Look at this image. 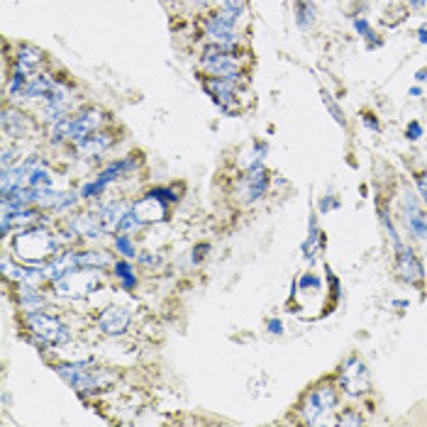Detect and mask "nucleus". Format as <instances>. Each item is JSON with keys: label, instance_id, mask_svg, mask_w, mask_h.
<instances>
[{"label": "nucleus", "instance_id": "1a4fd4ad", "mask_svg": "<svg viewBox=\"0 0 427 427\" xmlns=\"http://www.w3.org/2000/svg\"><path fill=\"white\" fill-rule=\"evenodd\" d=\"M203 90L212 98V103H215L220 110H225V112H237V110H240V105L234 103V100H237V81L205 76L203 78Z\"/></svg>", "mask_w": 427, "mask_h": 427}, {"label": "nucleus", "instance_id": "39448f33", "mask_svg": "<svg viewBox=\"0 0 427 427\" xmlns=\"http://www.w3.org/2000/svg\"><path fill=\"white\" fill-rule=\"evenodd\" d=\"M90 359H83V362H74V364H56L54 371L64 378L66 384L71 386L78 393H96L100 388H105L108 381H100V373L96 371H83V366H88Z\"/></svg>", "mask_w": 427, "mask_h": 427}, {"label": "nucleus", "instance_id": "c03bdc74", "mask_svg": "<svg viewBox=\"0 0 427 427\" xmlns=\"http://www.w3.org/2000/svg\"><path fill=\"white\" fill-rule=\"evenodd\" d=\"M266 154H269V144H266V142H254V152H252L254 161H262ZM254 161H252V164H254Z\"/></svg>", "mask_w": 427, "mask_h": 427}, {"label": "nucleus", "instance_id": "9b49d317", "mask_svg": "<svg viewBox=\"0 0 427 427\" xmlns=\"http://www.w3.org/2000/svg\"><path fill=\"white\" fill-rule=\"evenodd\" d=\"M103 110L98 108H86V110H78L76 115L71 117V134H68V139L74 144H81L86 137H90L93 132L98 130L100 125H103Z\"/></svg>", "mask_w": 427, "mask_h": 427}, {"label": "nucleus", "instance_id": "f704fd0d", "mask_svg": "<svg viewBox=\"0 0 427 427\" xmlns=\"http://www.w3.org/2000/svg\"><path fill=\"white\" fill-rule=\"evenodd\" d=\"M208 252H210V244H208V242H198L196 247H193V252H191V264H193V266L203 264V259L208 256Z\"/></svg>", "mask_w": 427, "mask_h": 427}, {"label": "nucleus", "instance_id": "dca6fc26", "mask_svg": "<svg viewBox=\"0 0 427 427\" xmlns=\"http://www.w3.org/2000/svg\"><path fill=\"white\" fill-rule=\"evenodd\" d=\"M0 125H3V132H5L8 137H22V134L32 132V122H30V117H27L25 112H20V110H15V108L3 110V120H0Z\"/></svg>", "mask_w": 427, "mask_h": 427}, {"label": "nucleus", "instance_id": "5701e85b", "mask_svg": "<svg viewBox=\"0 0 427 427\" xmlns=\"http://www.w3.org/2000/svg\"><path fill=\"white\" fill-rule=\"evenodd\" d=\"M403 222H406V230L415 240H427V212L422 208L413 210V212H403Z\"/></svg>", "mask_w": 427, "mask_h": 427}, {"label": "nucleus", "instance_id": "3c124183", "mask_svg": "<svg viewBox=\"0 0 427 427\" xmlns=\"http://www.w3.org/2000/svg\"><path fill=\"white\" fill-rule=\"evenodd\" d=\"M120 286L125 288V291H134V286H137V276H125V278H120Z\"/></svg>", "mask_w": 427, "mask_h": 427}, {"label": "nucleus", "instance_id": "79ce46f5", "mask_svg": "<svg viewBox=\"0 0 427 427\" xmlns=\"http://www.w3.org/2000/svg\"><path fill=\"white\" fill-rule=\"evenodd\" d=\"M78 196H81V193H64V196H61V203H59V208H56V212H61V210L71 208V205H76V203H78Z\"/></svg>", "mask_w": 427, "mask_h": 427}, {"label": "nucleus", "instance_id": "6e6552de", "mask_svg": "<svg viewBox=\"0 0 427 427\" xmlns=\"http://www.w3.org/2000/svg\"><path fill=\"white\" fill-rule=\"evenodd\" d=\"M395 249V271L400 276V281H406L408 286H420L425 281V266L417 259V254L408 247V244H398Z\"/></svg>", "mask_w": 427, "mask_h": 427}, {"label": "nucleus", "instance_id": "aec40b11", "mask_svg": "<svg viewBox=\"0 0 427 427\" xmlns=\"http://www.w3.org/2000/svg\"><path fill=\"white\" fill-rule=\"evenodd\" d=\"M42 64V52L37 46H30V44H22L15 54V71H22V74H32L37 66Z\"/></svg>", "mask_w": 427, "mask_h": 427}, {"label": "nucleus", "instance_id": "2eb2a0df", "mask_svg": "<svg viewBox=\"0 0 427 427\" xmlns=\"http://www.w3.org/2000/svg\"><path fill=\"white\" fill-rule=\"evenodd\" d=\"M76 269H78V252H61L46 264V278L52 283H56L71 271H76Z\"/></svg>", "mask_w": 427, "mask_h": 427}, {"label": "nucleus", "instance_id": "864d4df0", "mask_svg": "<svg viewBox=\"0 0 427 427\" xmlns=\"http://www.w3.org/2000/svg\"><path fill=\"white\" fill-rule=\"evenodd\" d=\"M415 78L417 81H427V68H420V71L415 74Z\"/></svg>", "mask_w": 427, "mask_h": 427}, {"label": "nucleus", "instance_id": "4d7b16f0", "mask_svg": "<svg viewBox=\"0 0 427 427\" xmlns=\"http://www.w3.org/2000/svg\"><path fill=\"white\" fill-rule=\"evenodd\" d=\"M410 5H413V8H420V5H425V0H410Z\"/></svg>", "mask_w": 427, "mask_h": 427}, {"label": "nucleus", "instance_id": "412c9836", "mask_svg": "<svg viewBox=\"0 0 427 427\" xmlns=\"http://www.w3.org/2000/svg\"><path fill=\"white\" fill-rule=\"evenodd\" d=\"M44 296L37 291V286L30 283H17V305L25 310V313H34V310H42L44 307Z\"/></svg>", "mask_w": 427, "mask_h": 427}, {"label": "nucleus", "instance_id": "b1692460", "mask_svg": "<svg viewBox=\"0 0 427 427\" xmlns=\"http://www.w3.org/2000/svg\"><path fill=\"white\" fill-rule=\"evenodd\" d=\"M293 10H296V25L300 30H310L315 25V5L307 3V0H296L293 3Z\"/></svg>", "mask_w": 427, "mask_h": 427}, {"label": "nucleus", "instance_id": "5fc2aeb1", "mask_svg": "<svg viewBox=\"0 0 427 427\" xmlns=\"http://www.w3.org/2000/svg\"><path fill=\"white\" fill-rule=\"evenodd\" d=\"M393 305L398 307V310H403V307H408L410 303H408V300H393Z\"/></svg>", "mask_w": 427, "mask_h": 427}, {"label": "nucleus", "instance_id": "a878e982", "mask_svg": "<svg viewBox=\"0 0 427 427\" xmlns=\"http://www.w3.org/2000/svg\"><path fill=\"white\" fill-rule=\"evenodd\" d=\"M78 266L83 269H105L110 266V254L108 252H78Z\"/></svg>", "mask_w": 427, "mask_h": 427}, {"label": "nucleus", "instance_id": "c85d7f7f", "mask_svg": "<svg viewBox=\"0 0 427 427\" xmlns=\"http://www.w3.org/2000/svg\"><path fill=\"white\" fill-rule=\"evenodd\" d=\"M112 244H115V252L122 254L125 259H134V256H139V254H137V247H134V242H132V237L127 234V232H120V234H115Z\"/></svg>", "mask_w": 427, "mask_h": 427}, {"label": "nucleus", "instance_id": "7ed1b4c3", "mask_svg": "<svg viewBox=\"0 0 427 427\" xmlns=\"http://www.w3.org/2000/svg\"><path fill=\"white\" fill-rule=\"evenodd\" d=\"M198 68L210 78H230V81L244 78L240 56H234V52H225L220 46H212V44L198 59Z\"/></svg>", "mask_w": 427, "mask_h": 427}, {"label": "nucleus", "instance_id": "0eeeda50", "mask_svg": "<svg viewBox=\"0 0 427 427\" xmlns=\"http://www.w3.org/2000/svg\"><path fill=\"white\" fill-rule=\"evenodd\" d=\"M271 186V174L262 161H254L247 166L244 176L240 178V198L244 203H256L266 196V191Z\"/></svg>", "mask_w": 427, "mask_h": 427}, {"label": "nucleus", "instance_id": "72a5a7b5", "mask_svg": "<svg viewBox=\"0 0 427 427\" xmlns=\"http://www.w3.org/2000/svg\"><path fill=\"white\" fill-rule=\"evenodd\" d=\"M298 288H303V291H307V288H313V291H320L322 288V281H320L315 274H303L300 278L296 281Z\"/></svg>", "mask_w": 427, "mask_h": 427}, {"label": "nucleus", "instance_id": "8fccbe9b", "mask_svg": "<svg viewBox=\"0 0 427 427\" xmlns=\"http://www.w3.org/2000/svg\"><path fill=\"white\" fill-rule=\"evenodd\" d=\"M137 259H139V264H144V266H154V264H159V256H156V254H152V252L139 254Z\"/></svg>", "mask_w": 427, "mask_h": 427}, {"label": "nucleus", "instance_id": "6ab92c4d", "mask_svg": "<svg viewBox=\"0 0 427 427\" xmlns=\"http://www.w3.org/2000/svg\"><path fill=\"white\" fill-rule=\"evenodd\" d=\"M59 86V81H54L52 76H30L27 86L22 88L20 98L17 100H32V98H46L54 88Z\"/></svg>", "mask_w": 427, "mask_h": 427}, {"label": "nucleus", "instance_id": "49530a36", "mask_svg": "<svg viewBox=\"0 0 427 427\" xmlns=\"http://www.w3.org/2000/svg\"><path fill=\"white\" fill-rule=\"evenodd\" d=\"M15 154H17V152H12V149H8V147H5V149H3V156H0V169H10L12 161L17 159Z\"/></svg>", "mask_w": 427, "mask_h": 427}, {"label": "nucleus", "instance_id": "bb28decb", "mask_svg": "<svg viewBox=\"0 0 427 427\" xmlns=\"http://www.w3.org/2000/svg\"><path fill=\"white\" fill-rule=\"evenodd\" d=\"M320 98H322V103H325V108H327V112L332 115V120L337 122L340 127H344L347 125V117H344V110L340 108V103L329 96V90H325V88H320Z\"/></svg>", "mask_w": 427, "mask_h": 427}, {"label": "nucleus", "instance_id": "09e8293b", "mask_svg": "<svg viewBox=\"0 0 427 427\" xmlns=\"http://www.w3.org/2000/svg\"><path fill=\"white\" fill-rule=\"evenodd\" d=\"M266 329L271 332V335H283V322L278 318H271L269 322H266Z\"/></svg>", "mask_w": 427, "mask_h": 427}, {"label": "nucleus", "instance_id": "4468645a", "mask_svg": "<svg viewBox=\"0 0 427 427\" xmlns=\"http://www.w3.org/2000/svg\"><path fill=\"white\" fill-rule=\"evenodd\" d=\"M66 227L71 230L74 237L78 234H83V237H90V240H96L103 234V225H100V218L98 215H93V212H81V215H71V218L66 220Z\"/></svg>", "mask_w": 427, "mask_h": 427}, {"label": "nucleus", "instance_id": "f3484780", "mask_svg": "<svg viewBox=\"0 0 427 427\" xmlns=\"http://www.w3.org/2000/svg\"><path fill=\"white\" fill-rule=\"evenodd\" d=\"M112 144H115V134H112V132H93V134L86 137L81 144H76V149L83 154V156L90 159V156H100V154H105Z\"/></svg>", "mask_w": 427, "mask_h": 427}, {"label": "nucleus", "instance_id": "37998d69", "mask_svg": "<svg viewBox=\"0 0 427 427\" xmlns=\"http://www.w3.org/2000/svg\"><path fill=\"white\" fill-rule=\"evenodd\" d=\"M325 274H327V283H332V293H335V298L342 296V288H340V278L332 274V269H329V264L325 266Z\"/></svg>", "mask_w": 427, "mask_h": 427}, {"label": "nucleus", "instance_id": "58836bf2", "mask_svg": "<svg viewBox=\"0 0 427 427\" xmlns=\"http://www.w3.org/2000/svg\"><path fill=\"white\" fill-rule=\"evenodd\" d=\"M337 422L340 425H364V417L359 413H354V410H344L340 417H337Z\"/></svg>", "mask_w": 427, "mask_h": 427}, {"label": "nucleus", "instance_id": "393cba45", "mask_svg": "<svg viewBox=\"0 0 427 427\" xmlns=\"http://www.w3.org/2000/svg\"><path fill=\"white\" fill-rule=\"evenodd\" d=\"M54 178H52V171L44 164L30 166V174H27V186L30 188H52Z\"/></svg>", "mask_w": 427, "mask_h": 427}, {"label": "nucleus", "instance_id": "6e6d98bb", "mask_svg": "<svg viewBox=\"0 0 427 427\" xmlns=\"http://www.w3.org/2000/svg\"><path fill=\"white\" fill-rule=\"evenodd\" d=\"M420 93H422V88H420V86H413V88H410V96H420Z\"/></svg>", "mask_w": 427, "mask_h": 427}, {"label": "nucleus", "instance_id": "de8ad7c7", "mask_svg": "<svg viewBox=\"0 0 427 427\" xmlns=\"http://www.w3.org/2000/svg\"><path fill=\"white\" fill-rule=\"evenodd\" d=\"M415 183H417V196L422 198V200H427V174H417Z\"/></svg>", "mask_w": 427, "mask_h": 427}, {"label": "nucleus", "instance_id": "2f4dec72", "mask_svg": "<svg viewBox=\"0 0 427 427\" xmlns=\"http://www.w3.org/2000/svg\"><path fill=\"white\" fill-rule=\"evenodd\" d=\"M378 218H381V222H384V227H386V232H388V237H391V242H393V247H398L400 244V234H398V230H395V225H393V220H391V215L386 212L381 205H378Z\"/></svg>", "mask_w": 427, "mask_h": 427}, {"label": "nucleus", "instance_id": "e433bc0d", "mask_svg": "<svg viewBox=\"0 0 427 427\" xmlns=\"http://www.w3.org/2000/svg\"><path fill=\"white\" fill-rule=\"evenodd\" d=\"M147 193L156 196L159 200H164V203H169V205H171V203H178V196H176L171 188H161V186H159V188H152V191H147Z\"/></svg>", "mask_w": 427, "mask_h": 427}, {"label": "nucleus", "instance_id": "a19ab883", "mask_svg": "<svg viewBox=\"0 0 427 427\" xmlns=\"http://www.w3.org/2000/svg\"><path fill=\"white\" fill-rule=\"evenodd\" d=\"M362 122H364V127H369L371 132H381V122L376 120L373 112H362Z\"/></svg>", "mask_w": 427, "mask_h": 427}, {"label": "nucleus", "instance_id": "603ef678", "mask_svg": "<svg viewBox=\"0 0 427 427\" xmlns=\"http://www.w3.org/2000/svg\"><path fill=\"white\" fill-rule=\"evenodd\" d=\"M417 39H420V44H427V22L417 27Z\"/></svg>", "mask_w": 427, "mask_h": 427}, {"label": "nucleus", "instance_id": "ea45409f", "mask_svg": "<svg viewBox=\"0 0 427 427\" xmlns=\"http://www.w3.org/2000/svg\"><path fill=\"white\" fill-rule=\"evenodd\" d=\"M406 137L410 139V142H417V139L422 137V125H420L417 120L408 122V127H406Z\"/></svg>", "mask_w": 427, "mask_h": 427}, {"label": "nucleus", "instance_id": "423d86ee", "mask_svg": "<svg viewBox=\"0 0 427 427\" xmlns=\"http://www.w3.org/2000/svg\"><path fill=\"white\" fill-rule=\"evenodd\" d=\"M100 286V276H98V269H83V266H78L76 271H71L68 276H64L61 281H56L54 283V291L59 296H88V293H93L96 288Z\"/></svg>", "mask_w": 427, "mask_h": 427}, {"label": "nucleus", "instance_id": "20e7f679", "mask_svg": "<svg viewBox=\"0 0 427 427\" xmlns=\"http://www.w3.org/2000/svg\"><path fill=\"white\" fill-rule=\"evenodd\" d=\"M237 20L225 15V12H215L210 15L208 20L203 22V30H205V39H208L212 46H220L225 52H234V46L240 44V34L234 30Z\"/></svg>", "mask_w": 427, "mask_h": 427}, {"label": "nucleus", "instance_id": "f257e3e1", "mask_svg": "<svg viewBox=\"0 0 427 427\" xmlns=\"http://www.w3.org/2000/svg\"><path fill=\"white\" fill-rule=\"evenodd\" d=\"M12 249H15V259H20L22 264H44L52 254L59 252V242L42 225H27L15 230Z\"/></svg>", "mask_w": 427, "mask_h": 427}, {"label": "nucleus", "instance_id": "4c0bfd02", "mask_svg": "<svg viewBox=\"0 0 427 427\" xmlns=\"http://www.w3.org/2000/svg\"><path fill=\"white\" fill-rule=\"evenodd\" d=\"M115 278L120 281V278H125V276H132L134 274V269H132V264H130V259H120V262H115Z\"/></svg>", "mask_w": 427, "mask_h": 427}, {"label": "nucleus", "instance_id": "9d476101", "mask_svg": "<svg viewBox=\"0 0 427 427\" xmlns=\"http://www.w3.org/2000/svg\"><path fill=\"white\" fill-rule=\"evenodd\" d=\"M369 386H371L369 369H366L357 357H351L349 362L344 364V369H342V373H340V388L349 395H362L364 391H369Z\"/></svg>", "mask_w": 427, "mask_h": 427}, {"label": "nucleus", "instance_id": "f03ea898", "mask_svg": "<svg viewBox=\"0 0 427 427\" xmlns=\"http://www.w3.org/2000/svg\"><path fill=\"white\" fill-rule=\"evenodd\" d=\"M27 329L34 335V344L39 347H61L71 342V332L56 315H46L42 310L27 313Z\"/></svg>", "mask_w": 427, "mask_h": 427}, {"label": "nucleus", "instance_id": "a18cd8bd", "mask_svg": "<svg viewBox=\"0 0 427 427\" xmlns=\"http://www.w3.org/2000/svg\"><path fill=\"white\" fill-rule=\"evenodd\" d=\"M342 203L340 200H337V198H322V200H320V212H322V215H327V210H335V208H340Z\"/></svg>", "mask_w": 427, "mask_h": 427}, {"label": "nucleus", "instance_id": "cd10ccee", "mask_svg": "<svg viewBox=\"0 0 427 427\" xmlns=\"http://www.w3.org/2000/svg\"><path fill=\"white\" fill-rule=\"evenodd\" d=\"M354 30H357V32L366 39V44H369L371 49H376V46H381V44H384V42H381V37L373 32V27L369 25V20H364V17H354Z\"/></svg>", "mask_w": 427, "mask_h": 427}, {"label": "nucleus", "instance_id": "c756f323", "mask_svg": "<svg viewBox=\"0 0 427 427\" xmlns=\"http://www.w3.org/2000/svg\"><path fill=\"white\" fill-rule=\"evenodd\" d=\"M300 413H303V422H305V425H318V422H320V417L325 415V410H322V408H320L318 403L313 400V395H310V398H307L305 403H303V408H300Z\"/></svg>", "mask_w": 427, "mask_h": 427}, {"label": "nucleus", "instance_id": "f8f14e48", "mask_svg": "<svg viewBox=\"0 0 427 427\" xmlns=\"http://www.w3.org/2000/svg\"><path fill=\"white\" fill-rule=\"evenodd\" d=\"M130 322H132L130 310H125V307H120V305H110L100 313L98 327H100V332L108 335V337H120V335L127 332Z\"/></svg>", "mask_w": 427, "mask_h": 427}, {"label": "nucleus", "instance_id": "473e14b6", "mask_svg": "<svg viewBox=\"0 0 427 427\" xmlns=\"http://www.w3.org/2000/svg\"><path fill=\"white\" fill-rule=\"evenodd\" d=\"M144 222L139 220V215L132 210V205H130V210L125 212V218H122V222H120V230L117 232H132V230H137V227H142Z\"/></svg>", "mask_w": 427, "mask_h": 427}, {"label": "nucleus", "instance_id": "c9c22d12", "mask_svg": "<svg viewBox=\"0 0 427 427\" xmlns=\"http://www.w3.org/2000/svg\"><path fill=\"white\" fill-rule=\"evenodd\" d=\"M103 191H105V186H103V183H98V181H90V183H86V186L81 188V198L93 200V198L103 196Z\"/></svg>", "mask_w": 427, "mask_h": 427}, {"label": "nucleus", "instance_id": "ddd939ff", "mask_svg": "<svg viewBox=\"0 0 427 427\" xmlns=\"http://www.w3.org/2000/svg\"><path fill=\"white\" fill-rule=\"evenodd\" d=\"M132 210L139 215L144 225H149V222H164L169 220V203L164 200H159L156 196L152 193H144L137 203H132Z\"/></svg>", "mask_w": 427, "mask_h": 427}, {"label": "nucleus", "instance_id": "4be33fe9", "mask_svg": "<svg viewBox=\"0 0 427 427\" xmlns=\"http://www.w3.org/2000/svg\"><path fill=\"white\" fill-rule=\"evenodd\" d=\"M310 395H313V400H315L325 413H329L332 408L337 406V398H340V395H337V386L332 384V381H320V384L313 388Z\"/></svg>", "mask_w": 427, "mask_h": 427}, {"label": "nucleus", "instance_id": "7c9ffc66", "mask_svg": "<svg viewBox=\"0 0 427 427\" xmlns=\"http://www.w3.org/2000/svg\"><path fill=\"white\" fill-rule=\"evenodd\" d=\"M244 10H247V3H244V0H220V12L230 15L234 20H237Z\"/></svg>", "mask_w": 427, "mask_h": 427}, {"label": "nucleus", "instance_id": "a211bd4d", "mask_svg": "<svg viewBox=\"0 0 427 427\" xmlns=\"http://www.w3.org/2000/svg\"><path fill=\"white\" fill-rule=\"evenodd\" d=\"M130 210V205H125L122 200H112L108 205H103L98 210V218H100V225L105 232H117L120 230V222L125 218V212Z\"/></svg>", "mask_w": 427, "mask_h": 427}]
</instances>
